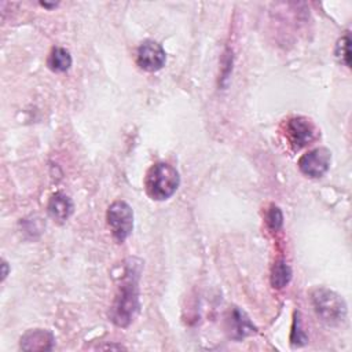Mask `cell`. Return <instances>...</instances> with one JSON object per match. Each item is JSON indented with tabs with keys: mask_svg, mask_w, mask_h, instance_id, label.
Here are the masks:
<instances>
[{
	"mask_svg": "<svg viewBox=\"0 0 352 352\" xmlns=\"http://www.w3.org/2000/svg\"><path fill=\"white\" fill-rule=\"evenodd\" d=\"M133 261L135 260H131V263L126 265L125 275L122 276V280L118 286L114 301L109 311L110 320L118 327H128L133 322L140 308V300H139L140 270L138 268L136 264H133Z\"/></svg>",
	"mask_w": 352,
	"mask_h": 352,
	"instance_id": "6da1fadb",
	"label": "cell"
},
{
	"mask_svg": "<svg viewBox=\"0 0 352 352\" xmlns=\"http://www.w3.org/2000/svg\"><path fill=\"white\" fill-rule=\"evenodd\" d=\"M180 184L177 169L166 162H157L148 168L144 176V190L154 201L170 198Z\"/></svg>",
	"mask_w": 352,
	"mask_h": 352,
	"instance_id": "7a4b0ae2",
	"label": "cell"
},
{
	"mask_svg": "<svg viewBox=\"0 0 352 352\" xmlns=\"http://www.w3.org/2000/svg\"><path fill=\"white\" fill-rule=\"evenodd\" d=\"M311 304L316 315L329 326H338L346 318V304L344 298L327 289V287H315L309 293Z\"/></svg>",
	"mask_w": 352,
	"mask_h": 352,
	"instance_id": "3957f363",
	"label": "cell"
},
{
	"mask_svg": "<svg viewBox=\"0 0 352 352\" xmlns=\"http://www.w3.org/2000/svg\"><path fill=\"white\" fill-rule=\"evenodd\" d=\"M107 226L113 238L122 243L131 235L133 228V210L125 201H114L106 212Z\"/></svg>",
	"mask_w": 352,
	"mask_h": 352,
	"instance_id": "277c9868",
	"label": "cell"
},
{
	"mask_svg": "<svg viewBox=\"0 0 352 352\" xmlns=\"http://www.w3.org/2000/svg\"><path fill=\"white\" fill-rule=\"evenodd\" d=\"M285 136L294 150H300L315 140L316 128L307 117H292L285 122Z\"/></svg>",
	"mask_w": 352,
	"mask_h": 352,
	"instance_id": "5b68a950",
	"label": "cell"
},
{
	"mask_svg": "<svg viewBox=\"0 0 352 352\" xmlns=\"http://www.w3.org/2000/svg\"><path fill=\"white\" fill-rule=\"evenodd\" d=\"M331 162V153L326 147H316L305 154H302L298 160V169L302 175L319 179L327 173L330 169Z\"/></svg>",
	"mask_w": 352,
	"mask_h": 352,
	"instance_id": "8992f818",
	"label": "cell"
},
{
	"mask_svg": "<svg viewBox=\"0 0 352 352\" xmlns=\"http://www.w3.org/2000/svg\"><path fill=\"white\" fill-rule=\"evenodd\" d=\"M136 62L146 72H158L166 62L165 50L157 41L146 40L138 48Z\"/></svg>",
	"mask_w": 352,
	"mask_h": 352,
	"instance_id": "52a82bcc",
	"label": "cell"
},
{
	"mask_svg": "<svg viewBox=\"0 0 352 352\" xmlns=\"http://www.w3.org/2000/svg\"><path fill=\"white\" fill-rule=\"evenodd\" d=\"M19 344L23 351H51L55 337L47 329H30L21 337Z\"/></svg>",
	"mask_w": 352,
	"mask_h": 352,
	"instance_id": "ba28073f",
	"label": "cell"
},
{
	"mask_svg": "<svg viewBox=\"0 0 352 352\" xmlns=\"http://www.w3.org/2000/svg\"><path fill=\"white\" fill-rule=\"evenodd\" d=\"M227 330L230 333V337L235 340H242L256 333V327L253 326L248 315L236 307L230 311V316L227 319Z\"/></svg>",
	"mask_w": 352,
	"mask_h": 352,
	"instance_id": "9c48e42d",
	"label": "cell"
},
{
	"mask_svg": "<svg viewBox=\"0 0 352 352\" xmlns=\"http://www.w3.org/2000/svg\"><path fill=\"white\" fill-rule=\"evenodd\" d=\"M47 208H48L50 216L56 223L62 224V223H65L73 214L74 204H73L72 198L67 194H65L62 191H58V192L51 195Z\"/></svg>",
	"mask_w": 352,
	"mask_h": 352,
	"instance_id": "30bf717a",
	"label": "cell"
},
{
	"mask_svg": "<svg viewBox=\"0 0 352 352\" xmlns=\"http://www.w3.org/2000/svg\"><path fill=\"white\" fill-rule=\"evenodd\" d=\"M72 55L67 50L62 47H55L51 50L48 59H47V66L55 72V73H63L67 72L72 66Z\"/></svg>",
	"mask_w": 352,
	"mask_h": 352,
	"instance_id": "8fae6325",
	"label": "cell"
},
{
	"mask_svg": "<svg viewBox=\"0 0 352 352\" xmlns=\"http://www.w3.org/2000/svg\"><path fill=\"white\" fill-rule=\"evenodd\" d=\"M292 279V268L285 260L274 263L271 270V285L274 289H283Z\"/></svg>",
	"mask_w": 352,
	"mask_h": 352,
	"instance_id": "7c38bea8",
	"label": "cell"
},
{
	"mask_svg": "<svg viewBox=\"0 0 352 352\" xmlns=\"http://www.w3.org/2000/svg\"><path fill=\"white\" fill-rule=\"evenodd\" d=\"M290 342H292L293 346H302L304 344L308 342V336L302 330L300 312H297V311L294 312V318H293V326H292V333H290Z\"/></svg>",
	"mask_w": 352,
	"mask_h": 352,
	"instance_id": "4fadbf2b",
	"label": "cell"
},
{
	"mask_svg": "<svg viewBox=\"0 0 352 352\" xmlns=\"http://www.w3.org/2000/svg\"><path fill=\"white\" fill-rule=\"evenodd\" d=\"M336 56L341 63L349 67V58H351V38L349 34H344L336 45Z\"/></svg>",
	"mask_w": 352,
	"mask_h": 352,
	"instance_id": "5bb4252c",
	"label": "cell"
},
{
	"mask_svg": "<svg viewBox=\"0 0 352 352\" xmlns=\"http://www.w3.org/2000/svg\"><path fill=\"white\" fill-rule=\"evenodd\" d=\"M267 224L271 231L280 230V227L283 224V214L276 205H271V208L267 213Z\"/></svg>",
	"mask_w": 352,
	"mask_h": 352,
	"instance_id": "9a60e30c",
	"label": "cell"
},
{
	"mask_svg": "<svg viewBox=\"0 0 352 352\" xmlns=\"http://www.w3.org/2000/svg\"><path fill=\"white\" fill-rule=\"evenodd\" d=\"M1 267H3V274H1V275H3V280H4V279H6V276H7V274H8V270H7V268H8V265H7V263H6V261H3V265H1Z\"/></svg>",
	"mask_w": 352,
	"mask_h": 352,
	"instance_id": "2e32d148",
	"label": "cell"
},
{
	"mask_svg": "<svg viewBox=\"0 0 352 352\" xmlns=\"http://www.w3.org/2000/svg\"><path fill=\"white\" fill-rule=\"evenodd\" d=\"M41 6H43V7H48V8H52V7H55L56 4H48V3H41Z\"/></svg>",
	"mask_w": 352,
	"mask_h": 352,
	"instance_id": "e0dca14e",
	"label": "cell"
}]
</instances>
